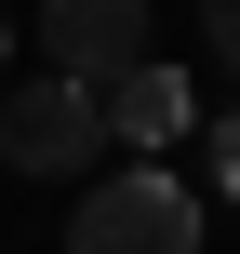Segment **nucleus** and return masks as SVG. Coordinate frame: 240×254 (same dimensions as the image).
<instances>
[{
    "mask_svg": "<svg viewBox=\"0 0 240 254\" xmlns=\"http://www.w3.org/2000/svg\"><path fill=\"white\" fill-rule=\"evenodd\" d=\"M0 54H13V27H0Z\"/></svg>",
    "mask_w": 240,
    "mask_h": 254,
    "instance_id": "obj_7",
    "label": "nucleus"
},
{
    "mask_svg": "<svg viewBox=\"0 0 240 254\" xmlns=\"http://www.w3.org/2000/svg\"><path fill=\"white\" fill-rule=\"evenodd\" d=\"M94 121L147 161V147H174V134H187V80H174V67H120V80L94 94Z\"/></svg>",
    "mask_w": 240,
    "mask_h": 254,
    "instance_id": "obj_4",
    "label": "nucleus"
},
{
    "mask_svg": "<svg viewBox=\"0 0 240 254\" xmlns=\"http://www.w3.org/2000/svg\"><path fill=\"white\" fill-rule=\"evenodd\" d=\"M67 254H200V201H187L160 161H134L120 188H80Z\"/></svg>",
    "mask_w": 240,
    "mask_h": 254,
    "instance_id": "obj_1",
    "label": "nucleus"
},
{
    "mask_svg": "<svg viewBox=\"0 0 240 254\" xmlns=\"http://www.w3.org/2000/svg\"><path fill=\"white\" fill-rule=\"evenodd\" d=\"M200 27H214V54L240 67V0H200Z\"/></svg>",
    "mask_w": 240,
    "mask_h": 254,
    "instance_id": "obj_5",
    "label": "nucleus"
},
{
    "mask_svg": "<svg viewBox=\"0 0 240 254\" xmlns=\"http://www.w3.org/2000/svg\"><path fill=\"white\" fill-rule=\"evenodd\" d=\"M214 188L240 201V107H227V134H214Z\"/></svg>",
    "mask_w": 240,
    "mask_h": 254,
    "instance_id": "obj_6",
    "label": "nucleus"
},
{
    "mask_svg": "<svg viewBox=\"0 0 240 254\" xmlns=\"http://www.w3.org/2000/svg\"><path fill=\"white\" fill-rule=\"evenodd\" d=\"M40 54H53V80H120V67H147V0H40Z\"/></svg>",
    "mask_w": 240,
    "mask_h": 254,
    "instance_id": "obj_3",
    "label": "nucleus"
},
{
    "mask_svg": "<svg viewBox=\"0 0 240 254\" xmlns=\"http://www.w3.org/2000/svg\"><path fill=\"white\" fill-rule=\"evenodd\" d=\"M94 147H107L94 80H27V94L0 107V161H13V174H80Z\"/></svg>",
    "mask_w": 240,
    "mask_h": 254,
    "instance_id": "obj_2",
    "label": "nucleus"
}]
</instances>
